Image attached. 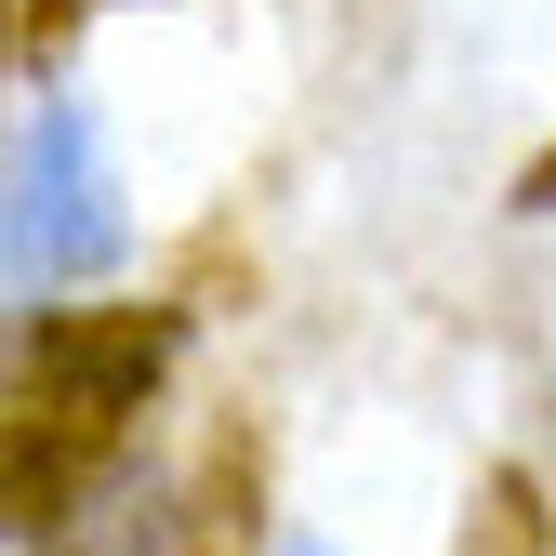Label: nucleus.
Returning a JSON list of instances; mask_svg holds the SVG:
<instances>
[{"label": "nucleus", "mask_w": 556, "mask_h": 556, "mask_svg": "<svg viewBox=\"0 0 556 556\" xmlns=\"http://www.w3.org/2000/svg\"><path fill=\"white\" fill-rule=\"evenodd\" d=\"M173 358V318L160 305H66L14 344V530H66L80 477L119 451V425L147 410Z\"/></svg>", "instance_id": "f257e3e1"}, {"label": "nucleus", "mask_w": 556, "mask_h": 556, "mask_svg": "<svg viewBox=\"0 0 556 556\" xmlns=\"http://www.w3.org/2000/svg\"><path fill=\"white\" fill-rule=\"evenodd\" d=\"M517 199H530V213H556V160H543V173H530V186H517Z\"/></svg>", "instance_id": "f03ea898"}]
</instances>
